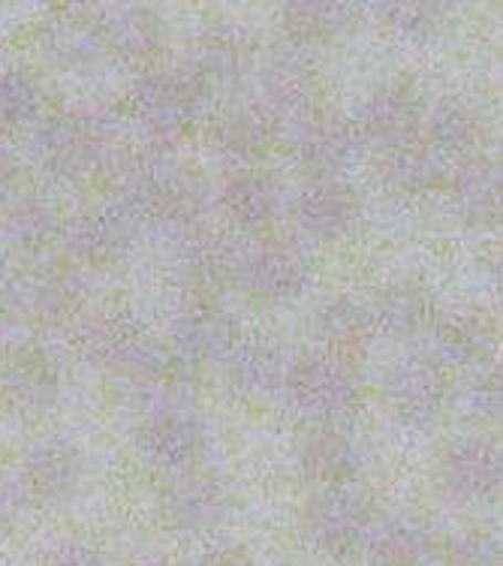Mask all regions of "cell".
<instances>
[{
	"label": "cell",
	"mask_w": 503,
	"mask_h": 566,
	"mask_svg": "<svg viewBox=\"0 0 503 566\" xmlns=\"http://www.w3.org/2000/svg\"><path fill=\"white\" fill-rule=\"evenodd\" d=\"M112 136H115V124H109L103 115H94V112L57 115L36 130L33 154L49 175L76 181L106 160Z\"/></svg>",
	"instance_id": "obj_1"
},
{
	"label": "cell",
	"mask_w": 503,
	"mask_h": 566,
	"mask_svg": "<svg viewBox=\"0 0 503 566\" xmlns=\"http://www.w3.org/2000/svg\"><path fill=\"white\" fill-rule=\"evenodd\" d=\"M82 353L103 368L127 377H154L164 368V353L130 316L103 314L88 319L78 332Z\"/></svg>",
	"instance_id": "obj_2"
},
{
	"label": "cell",
	"mask_w": 503,
	"mask_h": 566,
	"mask_svg": "<svg viewBox=\"0 0 503 566\" xmlns=\"http://www.w3.org/2000/svg\"><path fill=\"white\" fill-rule=\"evenodd\" d=\"M61 395V368L52 353L36 344L12 349L0 361V398L15 413L43 416Z\"/></svg>",
	"instance_id": "obj_3"
},
{
	"label": "cell",
	"mask_w": 503,
	"mask_h": 566,
	"mask_svg": "<svg viewBox=\"0 0 503 566\" xmlns=\"http://www.w3.org/2000/svg\"><path fill=\"white\" fill-rule=\"evenodd\" d=\"M133 214L124 206H106L97 211H85L70 220L64 229V244L70 256L88 265H109L127 251L130 241Z\"/></svg>",
	"instance_id": "obj_4"
},
{
	"label": "cell",
	"mask_w": 503,
	"mask_h": 566,
	"mask_svg": "<svg viewBox=\"0 0 503 566\" xmlns=\"http://www.w3.org/2000/svg\"><path fill=\"white\" fill-rule=\"evenodd\" d=\"M24 489L40 501H66L85 482V458L64 440H45L24 455Z\"/></svg>",
	"instance_id": "obj_5"
},
{
	"label": "cell",
	"mask_w": 503,
	"mask_h": 566,
	"mask_svg": "<svg viewBox=\"0 0 503 566\" xmlns=\"http://www.w3.org/2000/svg\"><path fill=\"white\" fill-rule=\"evenodd\" d=\"M78 307V290L64 274H33L22 283L19 314L40 326H64Z\"/></svg>",
	"instance_id": "obj_6"
},
{
	"label": "cell",
	"mask_w": 503,
	"mask_h": 566,
	"mask_svg": "<svg viewBox=\"0 0 503 566\" xmlns=\"http://www.w3.org/2000/svg\"><path fill=\"white\" fill-rule=\"evenodd\" d=\"M99 28H103L106 49L127 61H145L157 52V43H160V28L151 19V12L139 10V7L109 10L99 19Z\"/></svg>",
	"instance_id": "obj_7"
},
{
	"label": "cell",
	"mask_w": 503,
	"mask_h": 566,
	"mask_svg": "<svg viewBox=\"0 0 503 566\" xmlns=\"http://www.w3.org/2000/svg\"><path fill=\"white\" fill-rule=\"evenodd\" d=\"M0 232L10 239L12 244L33 251V248L49 244V241L61 232V214H57V208L52 206V202H45V199L24 197L19 199V202H12V206L3 211V218H0Z\"/></svg>",
	"instance_id": "obj_8"
},
{
	"label": "cell",
	"mask_w": 503,
	"mask_h": 566,
	"mask_svg": "<svg viewBox=\"0 0 503 566\" xmlns=\"http://www.w3.org/2000/svg\"><path fill=\"white\" fill-rule=\"evenodd\" d=\"M139 118L151 127L154 133H172L181 127L187 115V97L185 91L166 76H148L136 85L133 94Z\"/></svg>",
	"instance_id": "obj_9"
},
{
	"label": "cell",
	"mask_w": 503,
	"mask_h": 566,
	"mask_svg": "<svg viewBox=\"0 0 503 566\" xmlns=\"http://www.w3.org/2000/svg\"><path fill=\"white\" fill-rule=\"evenodd\" d=\"M43 109V91L24 70L0 73V130H19Z\"/></svg>",
	"instance_id": "obj_10"
},
{
	"label": "cell",
	"mask_w": 503,
	"mask_h": 566,
	"mask_svg": "<svg viewBox=\"0 0 503 566\" xmlns=\"http://www.w3.org/2000/svg\"><path fill=\"white\" fill-rule=\"evenodd\" d=\"M139 447L157 464H178L193 449V431L176 416H154L139 428Z\"/></svg>",
	"instance_id": "obj_11"
},
{
	"label": "cell",
	"mask_w": 503,
	"mask_h": 566,
	"mask_svg": "<svg viewBox=\"0 0 503 566\" xmlns=\"http://www.w3.org/2000/svg\"><path fill=\"white\" fill-rule=\"evenodd\" d=\"M52 49L64 61H82V57H94L99 49H106L103 43V28L88 19H76L70 15L64 22H57L55 36H52Z\"/></svg>",
	"instance_id": "obj_12"
},
{
	"label": "cell",
	"mask_w": 503,
	"mask_h": 566,
	"mask_svg": "<svg viewBox=\"0 0 503 566\" xmlns=\"http://www.w3.org/2000/svg\"><path fill=\"white\" fill-rule=\"evenodd\" d=\"M22 501H24V482L0 470V527H3V524H10L12 518L22 512Z\"/></svg>",
	"instance_id": "obj_13"
},
{
	"label": "cell",
	"mask_w": 503,
	"mask_h": 566,
	"mask_svg": "<svg viewBox=\"0 0 503 566\" xmlns=\"http://www.w3.org/2000/svg\"><path fill=\"white\" fill-rule=\"evenodd\" d=\"M22 283L24 274L15 272L10 262L0 260V314L19 311V302H22Z\"/></svg>",
	"instance_id": "obj_14"
},
{
	"label": "cell",
	"mask_w": 503,
	"mask_h": 566,
	"mask_svg": "<svg viewBox=\"0 0 503 566\" xmlns=\"http://www.w3.org/2000/svg\"><path fill=\"white\" fill-rule=\"evenodd\" d=\"M52 566H97V560H94V555L85 552V548L70 545V548H64V552L55 557V564Z\"/></svg>",
	"instance_id": "obj_15"
},
{
	"label": "cell",
	"mask_w": 503,
	"mask_h": 566,
	"mask_svg": "<svg viewBox=\"0 0 503 566\" xmlns=\"http://www.w3.org/2000/svg\"><path fill=\"white\" fill-rule=\"evenodd\" d=\"M12 185H15V164L3 148H0V202L10 197Z\"/></svg>",
	"instance_id": "obj_16"
},
{
	"label": "cell",
	"mask_w": 503,
	"mask_h": 566,
	"mask_svg": "<svg viewBox=\"0 0 503 566\" xmlns=\"http://www.w3.org/2000/svg\"><path fill=\"white\" fill-rule=\"evenodd\" d=\"M0 359H3V340H0Z\"/></svg>",
	"instance_id": "obj_17"
}]
</instances>
